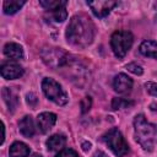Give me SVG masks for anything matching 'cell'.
Listing matches in <instances>:
<instances>
[{
	"label": "cell",
	"instance_id": "6da1fadb",
	"mask_svg": "<svg viewBox=\"0 0 157 157\" xmlns=\"http://www.w3.org/2000/svg\"><path fill=\"white\" fill-rule=\"evenodd\" d=\"M96 28L86 13H77L71 17L66 27V40L78 48L88 47L94 38Z\"/></svg>",
	"mask_w": 157,
	"mask_h": 157
},
{
	"label": "cell",
	"instance_id": "7a4b0ae2",
	"mask_svg": "<svg viewBox=\"0 0 157 157\" xmlns=\"http://www.w3.org/2000/svg\"><path fill=\"white\" fill-rule=\"evenodd\" d=\"M135 140L137 144L148 152L157 148V126L148 123L144 114H137L134 119Z\"/></svg>",
	"mask_w": 157,
	"mask_h": 157
},
{
	"label": "cell",
	"instance_id": "3957f363",
	"mask_svg": "<svg viewBox=\"0 0 157 157\" xmlns=\"http://www.w3.org/2000/svg\"><path fill=\"white\" fill-rule=\"evenodd\" d=\"M102 140L110 148V151L118 157H123L129 151L128 142L125 141V139H124L123 134L120 132V130L117 129V128H112L110 130H108L102 136Z\"/></svg>",
	"mask_w": 157,
	"mask_h": 157
},
{
	"label": "cell",
	"instance_id": "277c9868",
	"mask_svg": "<svg viewBox=\"0 0 157 157\" xmlns=\"http://www.w3.org/2000/svg\"><path fill=\"white\" fill-rule=\"evenodd\" d=\"M134 42V36L129 31H115L110 37V47L117 58L121 59L126 55Z\"/></svg>",
	"mask_w": 157,
	"mask_h": 157
},
{
	"label": "cell",
	"instance_id": "5b68a950",
	"mask_svg": "<svg viewBox=\"0 0 157 157\" xmlns=\"http://www.w3.org/2000/svg\"><path fill=\"white\" fill-rule=\"evenodd\" d=\"M42 90L47 98L54 102L58 105H65L69 102V97L66 92L63 90L61 85L56 82L52 77H44L42 81Z\"/></svg>",
	"mask_w": 157,
	"mask_h": 157
},
{
	"label": "cell",
	"instance_id": "8992f818",
	"mask_svg": "<svg viewBox=\"0 0 157 157\" xmlns=\"http://www.w3.org/2000/svg\"><path fill=\"white\" fill-rule=\"evenodd\" d=\"M40 55H42L43 61L53 69L64 67L70 59V55L66 54L65 52H63L60 48H52V47L44 48L42 50Z\"/></svg>",
	"mask_w": 157,
	"mask_h": 157
},
{
	"label": "cell",
	"instance_id": "52a82bcc",
	"mask_svg": "<svg viewBox=\"0 0 157 157\" xmlns=\"http://www.w3.org/2000/svg\"><path fill=\"white\" fill-rule=\"evenodd\" d=\"M87 5L97 17H105L110 12V10L118 5V2L112 0H97L87 1Z\"/></svg>",
	"mask_w": 157,
	"mask_h": 157
},
{
	"label": "cell",
	"instance_id": "ba28073f",
	"mask_svg": "<svg viewBox=\"0 0 157 157\" xmlns=\"http://www.w3.org/2000/svg\"><path fill=\"white\" fill-rule=\"evenodd\" d=\"M23 69L16 63H5L1 65V76L6 80H15L23 75Z\"/></svg>",
	"mask_w": 157,
	"mask_h": 157
},
{
	"label": "cell",
	"instance_id": "9c48e42d",
	"mask_svg": "<svg viewBox=\"0 0 157 157\" xmlns=\"http://www.w3.org/2000/svg\"><path fill=\"white\" fill-rule=\"evenodd\" d=\"M132 80L125 74H118L113 80V87L118 93H128L132 88Z\"/></svg>",
	"mask_w": 157,
	"mask_h": 157
},
{
	"label": "cell",
	"instance_id": "30bf717a",
	"mask_svg": "<svg viewBox=\"0 0 157 157\" xmlns=\"http://www.w3.org/2000/svg\"><path fill=\"white\" fill-rule=\"evenodd\" d=\"M56 121V115L52 112H44L40 113L37 117V124H38V129L40 130V132L45 134L48 132L55 124Z\"/></svg>",
	"mask_w": 157,
	"mask_h": 157
},
{
	"label": "cell",
	"instance_id": "8fae6325",
	"mask_svg": "<svg viewBox=\"0 0 157 157\" xmlns=\"http://www.w3.org/2000/svg\"><path fill=\"white\" fill-rule=\"evenodd\" d=\"M18 129L20 132L25 136V137H32L36 132V126H34V121L32 119L31 115H26L23 117L20 121H18Z\"/></svg>",
	"mask_w": 157,
	"mask_h": 157
},
{
	"label": "cell",
	"instance_id": "7c38bea8",
	"mask_svg": "<svg viewBox=\"0 0 157 157\" xmlns=\"http://www.w3.org/2000/svg\"><path fill=\"white\" fill-rule=\"evenodd\" d=\"M4 54L10 59L20 60V59L23 58V49H22V47L20 44L9 42V43H6L4 45Z\"/></svg>",
	"mask_w": 157,
	"mask_h": 157
},
{
	"label": "cell",
	"instance_id": "4fadbf2b",
	"mask_svg": "<svg viewBox=\"0 0 157 157\" xmlns=\"http://www.w3.org/2000/svg\"><path fill=\"white\" fill-rule=\"evenodd\" d=\"M66 144V137L63 134H54L47 140V148L49 151H59Z\"/></svg>",
	"mask_w": 157,
	"mask_h": 157
},
{
	"label": "cell",
	"instance_id": "5bb4252c",
	"mask_svg": "<svg viewBox=\"0 0 157 157\" xmlns=\"http://www.w3.org/2000/svg\"><path fill=\"white\" fill-rule=\"evenodd\" d=\"M2 98H4V102L6 103L9 110L13 112L18 104V97L15 93V91L10 87H5L2 90Z\"/></svg>",
	"mask_w": 157,
	"mask_h": 157
},
{
	"label": "cell",
	"instance_id": "9a60e30c",
	"mask_svg": "<svg viewBox=\"0 0 157 157\" xmlns=\"http://www.w3.org/2000/svg\"><path fill=\"white\" fill-rule=\"evenodd\" d=\"M10 157H28L29 155V147L21 141H16L10 146L9 151Z\"/></svg>",
	"mask_w": 157,
	"mask_h": 157
},
{
	"label": "cell",
	"instance_id": "2e32d148",
	"mask_svg": "<svg viewBox=\"0 0 157 157\" xmlns=\"http://www.w3.org/2000/svg\"><path fill=\"white\" fill-rule=\"evenodd\" d=\"M139 50L145 56L157 59V42H155V40H144L140 44Z\"/></svg>",
	"mask_w": 157,
	"mask_h": 157
},
{
	"label": "cell",
	"instance_id": "e0dca14e",
	"mask_svg": "<svg viewBox=\"0 0 157 157\" xmlns=\"http://www.w3.org/2000/svg\"><path fill=\"white\" fill-rule=\"evenodd\" d=\"M25 4H26L25 0H6L2 4V10L6 15H12L17 12Z\"/></svg>",
	"mask_w": 157,
	"mask_h": 157
},
{
	"label": "cell",
	"instance_id": "ac0fdd59",
	"mask_svg": "<svg viewBox=\"0 0 157 157\" xmlns=\"http://www.w3.org/2000/svg\"><path fill=\"white\" fill-rule=\"evenodd\" d=\"M39 4H40V6H43L45 10L55 11V10H59V9L65 7L67 2L64 1V0H40Z\"/></svg>",
	"mask_w": 157,
	"mask_h": 157
},
{
	"label": "cell",
	"instance_id": "d6986e66",
	"mask_svg": "<svg viewBox=\"0 0 157 157\" xmlns=\"http://www.w3.org/2000/svg\"><path fill=\"white\" fill-rule=\"evenodd\" d=\"M49 17L52 18V21L54 22H63L66 20L67 17V12L65 10V7L63 9H59V10H55V11H49Z\"/></svg>",
	"mask_w": 157,
	"mask_h": 157
},
{
	"label": "cell",
	"instance_id": "ffe728a7",
	"mask_svg": "<svg viewBox=\"0 0 157 157\" xmlns=\"http://www.w3.org/2000/svg\"><path fill=\"white\" fill-rule=\"evenodd\" d=\"M134 102L124 99V98H113L112 101V108L113 109H120V108H128L130 105H132Z\"/></svg>",
	"mask_w": 157,
	"mask_h": 157
},
{
	"label": "cell",
	"instance_id": "44dd1931",
	"mask_svg": "<svg viewBox=\"0 0 157 157\" xmlns=\"http://www.w3.org/2000/svg\"><path fill=\"white\" fill-rule=\"evenodd\" d=\"M126 69H128L130 72L135 74V75H142V74H144L142 66L139 65V64H136V63H130V64H128V65H126Z\"/></svg>",
	"mask_w": 157,
	"mask_h": 157
},
{
	"label": "cell",
	"instance_id": "7402d4cb",
	"mask_svg": "<svg viewBox=\"0 0 157 157\" xmlns=\"http://www.w3.org/2000/svg\"><path fill=\"white\" fill-rule=\"evenodd\" d=\"M55 157H80V156L72 148H63Z\"/></svg>",
	"mask_w": 157,
	"mask_h": 157
},
{
	"label": "cell",
	"instance_id": "603a6c76",
	"mask_svg": "<svg viewBox=\"0 0 157 157\" xmlns=\"http://www.w3.org/2000/svg\"><path fill=\"white\" fill-rule=\"evenodd\" d=\"M145 88H146V91H147L151 96L157 97V83H156V82H151V81L146 82V83H145Z\"/></svg>",
	"mask_w": 157,
	"mask_h": 157
},
{
	"label": "cell",
	"instance_id": "cb8c5ba5",
	"mask_svg": "<svg viewBox=\"0 0 157 157\" xmlns=\"http://www.w3.org/2000/svg\"><path fill=\"white\" fill-rule=\"evenodd\" d=\"M81 112L82 113H87L91 108V98L90 97H83L81 99Z\"/></svg>",
	"mask_w": 157,
	"mask_h": 157
},
{
	"label": "cell",
	"instance_id": "d4e9b609",
	"mask_svg": "<svg viewBox=\"0 0 157 157\" xmlns=\"http://www.w3.org/2000/svg\"><path fill=\"white\" fill-rule=\"evenodd\" d=\"M26 102L29 104V107H36L37 103H38V99H37V96L33 93V92H29L26 94Z\"/></svg>",
	"mask_w": 157,
	"mask_h": 157
},
{
	"label": "cell",
	"instance_id": "484cf974",
	"mask_svg": "<svg viewBox=\"0 0 157 157\" xmlns=\"http://www.w3.org/2000/svg\"><path fill=\"white\" fill-rule=\"evenodd\" d=\"M92 157H108L103 151H96L94 152V155L92 156Z\"/></svg>",
	"mask_w": 157,
	"mask_h": 157
},
{
	"label": "cell",
	"instance_id": "4316f807",
	"mask_svg": "<svg viewBox=\"0 0 157 157\" xmlns=\"http://www.w3.org/2000/svg\"><path fill=\"white\" fill-rule=\"evenodd\" d=\"M90 148H91V144L90 142H83L82 144V150L83 151H88Z\"/></svg>",
	"mask_w": 157,
	"mask_h": 157
},
{
	"label": "cell",
	"instance_id": "83f0119b",
	"mask_svg": "<svg viewBox=\"0 0 157 157\" xmlns=\"http://www.w3.org/2000/svg\"><path fill=\"white\" fill-rule=\"evenodd\" d=\"M32 157H42V155H39V153H33Z\"/></svg>",
	"mask_w": 157,
	"mask_h": 157
}]
</instances>
